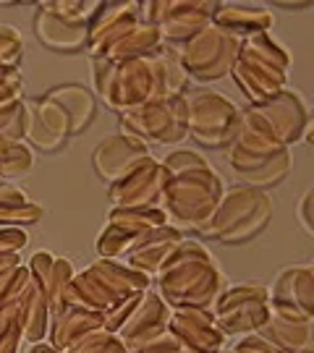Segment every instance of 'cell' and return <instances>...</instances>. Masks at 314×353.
Masks as SVG:
<instances>
[{
    "instance_id": "cell-1",
    "label": "cell",
    "mask_w": 314,
    "mask_h": 353,
    "mask_svg": "<svg viewBox=\"0 0 314 353\" xmlns=\"http://www.w3.org/2000/svg\"><path fill=\"white\" fill-rule=\"evenodd\" d=\"M163 168L168 170V181L160 194V202L176 217L178 225L202 230L210 223L215 207L223 196L220 176L194 152H176L165 157Z\"/></svg>"
},
{
    "instance_id": "cell-2",
    "label": "cell",
    "mask_w": 314,
    "mask_h": 353,
    "mask_svg": "<svg viewBox=\"0 0 314 353\" xmlns=\"http://www.w3.org/2000/svg\"><path fill=\"white\" fill-rule=\"evenodd\" d=\"M223 275L213 256L194 241H181L160 267V293L181 309H199L217 296Z\"/></svg>"
},
{
    "instance_id": "cell-3",
    "label": "cell",
    "mask_w": 314,
    "mask_h": 353,
    "mask_svg": "<svg viewBox=\"0 0 314 353\" xmlns=\"http://www.w3.org/2000/svg\"><path fill=\"white\" fill-rule=\"evenodd\" d=\"M286 68H288V55L273 39L254 34L244 45V55L233 63L230 71L239 79V87L246 92V97L254 100V105H262L283 89Z\"/></svg>"
},
{
    "instance_id": "cell-4",
    "label": "cell",
    "mask_w": 314,
    "mask_h": 353,
    "mask_svg": "<svg viewBox=\"0 0 314 353\" xmlns=\"http://www.w3.org/2000/svg\"><path fill=\"white\" fill-rule=\"evenodd\" d=\"M270 212H273V202L267 199V194L251 189V186H241V189L230 191L226 199L215 207L213 217L202 228V233L228 241V243H241L262 230Z\"/></svg>"
},
{
    "instance_id": "cell-5",
    "label": "cell",
    "mask_w": 314,
    "mask_h": 353,
    "mask_svg": "<svg viewBox=\"0 0 314 353\" xmlns=\"http://www.w3.org/2000/svg\"><path fill=\"white\" fill-rule=\"evenodd\" d=\"M184 102H186V131H191V137L204 147H223L226 141L236 139L239 113L228 102L226 94L197 89Z\"/></svg>"
},
{
    "instance_id": "cell-6",
    "label": "cell",
    "mask_w": 314,
    "mask_h": 353,
    "mask_svg": "<svg viewBox=\"0 0 314 353\" xmlns=\"http://www.w3.org/2000/svg\"><path fill=\"white\" fill-rule=\"evenodd\" d=\"M124 134L134 137L141 144L160 141L173 144L186 137V102L184 97H165V100L144 102L141 108H134L124 113Z\"/></svg>"
},
{
    "instance_id": "cell-7",
    "label": "cell",
    "mask_w": 314,
    "mask_h": 353,
    "mask_svg": "<svg viewBox=\"0 0 314 353\" xmlns=\"http://www.w3.org/2000/svg\"><path fill=\"white\" fill-rule=\"evenodd\" d=\"M239 48V34H230L226 29L215 26V29H202L197 37L188 39V45L176 61L186 76L220 79L223 74H230Z\"/></svg>"
},
{
    "instance_id": "cell-8",
    "label": "cell",
    "mask_w": 314,
    "mask_h": 353,
    "mask_svg": "<svg viewBox=\"0 0 314 353\" xmlns=\"http://www.w3.org/2000/svg\"><path fill=\"white\" fill-rule=\"evenodd\" d=\"M270 316V290L259 283H241L228 288V293L217 303L215 325L220 332L236 335L259 330Z\"/></svg>"
},
{
    "instance_id": "cell-9",
    "label": "cell",
    "mask_w": 314,
    "mask_h": 353,
    "mask_svg": "<svg viewBox=\"0 0 314 353\" xmlns=\"http://www.w3.org/2000/svg\"><path fill=\"white\" fill-rule=\"evenodd\" d=\"M95 3H45L37 16V37L52 50H81L87 45L89 19H79L74 13L89 11Z\"/></svg>"
},
{
    "instance_id": "cell-10",
    "label": "cell",
    "mask_w": 314,
    "mask_h": 353,
    "mask_svg": "<svg viewBox=\"0 0 314 353\" xmlns=\"http://www.w3.org/2000/svg\"><path fill=\"white\" fill-rule=\"evenodd\" d=\"M168 181V170L163 163H155L152 157L141 160V163L126 173L121 181H115L110 189V199L118 204V210H144V207H155L160 202V194Z\"/></svg>"
},
{
    "instance_id": "cell-11",
    "label": "cell",
    "mask_w": 314,
    "mask_h": 353,
    "mask_svg": "<svg viewBox=\"0 0 314 353\" xmlns=\"http://www.w3.org/2000/svg\"><path fill=\"white\" fill-rule=\"evenodd\" d=\"M168 316H170V309H168V303L160 296L141 293V299L134 306V312L118 327L126 351L137 353L139 348H144L147 343H152L155 338H160L163 332H168Z\"/></svg>"
},
{
    "instance_id": "cell-12",
    "label": "cell",
    "mask_w": 314,
    "mask_h": 353,
    "mask_svg": "<svg viewBox=\"0 0 314 353\" xmlns=\"http://www.w3.org/2000/svg\"><path fill=\"white\" fill-rule=\"evenodd\" d=\"M312 265L286 267L270 293V312L288 319H312Z\"/></svg>"
},
{
    "instance_id": "cell-13",
    "label": "cell",
    "mask_w": 314,
    "mask_h": 353,
    "mask_svg": "<svg viewBox=\"0 0 314 353\" xmlns=\"http://www.w3.org/2000/svg\"><path fill=\"white\" fill-rule=\"evenodd\" d=\"M147 157H150L147 144H141L134 137L118 134V137H108V139L100 141V147L92 154V163H95V170H97V176L102 181L115 183Z\"/></svg>"
},
{
    "instance_id": "cell-14",
    "label": "cell",
    "mask_w": 314,
    "mask_h": 353,
    "mask_svg": "<svg viewBox=\"0 0 314 353\" xmlns=\"http://www.w3.org/2000/svg\"><path fill=\"white\" fill-rule=\"evenodd\" d=\"M168 325L188 353H217L223 345V332L202 309H176L168 316Z\"/></svg>"
},
{
    "instance_id": "cell-15",
    "label": "cell",
    "mask_w": 314,
    "mask_h": 353,
    "mask_svg": "<svg viewBox=\"0 0 314 353\" xmlns=\"http://www.w3.org/2000/svg\"><path fill=\"white\" fill-rule=\"evenodd\" d=\"M97 327H102V314L76 306V309H63V314H58L55 330H52V343L55 348H71L74 343H79L87 332H95Z\"/></svg>"
},
{
    "instance_id": "cell-16",
    "label": "cell",
    "mask_w": 314,
    "mask_h": 353,
    "mask_svg": "<svg viewBox=\"0 0 314 353\" xmlns=\"http://www.w3.org/2000/svg\"><path fill=\"white\" fill-rule=\"evenodd\" d=\"M215 21L220 29H226L230 34H236L241 29H246V32H254V34H262L267 26L273 24V16L267 11H262L259 6L257 8H251V6H215Z\"/></svg>"
},
{
    "instance_id": "cell-17",
    "label": "cell",
    "mask_w": 314,
    "mask_h": 353,
    "mask_svg": "<svg viewBox=\"0 0 314 353\" xmlns=\"http://www.w3.org/2000/svg\"><path fill=\"white\" fill-rule=\"evenodd\" d=\"M48 100L58 102L63 110H66V115L71 118L74 134L81 131V128H87L89 121L95 118V97L84 87H79V84L52 89L50 94H48Z\"/></svg>"
},
{
    "instance_id": "cell-18",
    "label": "cell",
    "mask_w": 314,
    "mask_h": 353,
    "mask_svg": "<svg viewBox=\"0 0 314 353\" xmlns=\"http://www.w3.org/2000/svg\"><path fill=\"white\" fill-rule=\"evenodd\" d=\"M68 353H128L118 335L110 330H95L92 335H84L79 343H74Z\"/></svg>"
},
{
    "instance_id": "cell-19",
    "label": "cell",
    "mask_w": 314,
    "mask_h": 353,
    "mask_svg": "<svg viewBox=\"0 0 314 353\" xmlns=\"http://www.w3.org/2000/svg\"><path fill=\"white\" fill-rule=\"evenodd\" d=\"M19 55H21L19 32L11 26H0V68H13Z\"/></svg>"
},
{
    "instance_id": "cell-20",
    "label": "cell",
    "mask_w": 314,
    "mask_h": 353,
    "mask_svg": "<svg viewBox=\"0 0 314 353\" xmlns=\"http://www.w3.org/2000/svg\"><path fill=\"white\" fill-rule=\"evenodd\" d=\"M24 243H26L24 230H16V228L0 230V254H16Z\"/></svg>"
},
{
    "instance_id": "cell-21",
    "label": "cell",
    "mask_w": 314,
    "mask_h": 353,
    "mask_svg": "<svg viewBox=\"0 0 314 353\" xmlns=\"http://www.w3.org/2000/svg\"><path fill=\"white\" fill-rule=\"evenodd\" d=\"M312 189L306 191L302 196V204H299V220H302V228L306 236H314V228H312V220H309V212H312Z\"/></svg>"
},
{
    "instance_id": "cell-22",
    "label": "cell",
    "mask_w": 314,
    "mask_h": 353,
    "mask_svg": "<svg viewBox=\"0 0 314 353\" xmlns=\"http://www.w3.org/2000/svg\"><path fill=\"white\" fill-rule=\"evenodd\" d=\"M29 353H58L55 348H50V345H35Z\"/></svg>"
}]
</instances>
